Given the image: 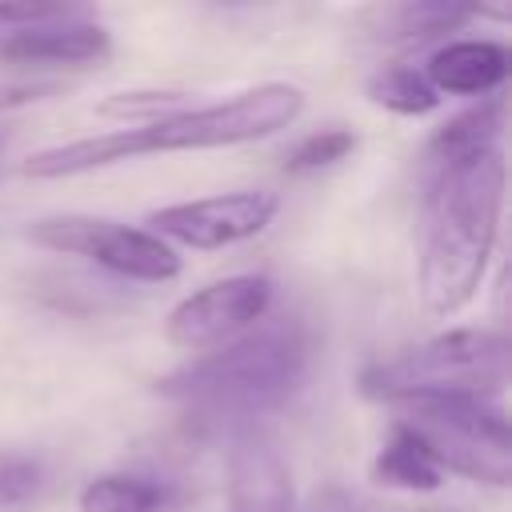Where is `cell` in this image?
I'll list each match as a JSON object with an SVG mask.
<instances>
[{
  "label": "cell",
  "instance_id": "cell-1",
  "mask_svg": "<svg viewBox=\"0 0 512 512\" xmlns=\"http://www.w3.org/2000/svg\"><path fill=\"white\" fill-rule=\"evenodd\" d=\"M504 184L500 148L432 168L416 252V292L428 316L452 320L476 300L500 240Z\"/></svg>",
  "mask_w": 512,
  "mask_h": 512
},
{
  "label": "cell",
  "instance_id": "cell-2",
  "mask_svg": "<svg viewBox=\"0 0 512 512\" xmlns=\"http://www.w3.org/2000/svg\"><path fill=\"white\" fill-rule=\"evenodd\" d=\"M300 112H304V92L296 84L264 80L236 96H224L212 104H192V108L172 112L152 124L112 128V132L40 148L20 164V172L32 180H64V176L112 168V164L156 156V152H204V148L252 144V140L292 128L300 120Z\"/></svg>",
  "mask_w": 512,
  "mask_h": 512
},
{
  "label": "cell",
  "instance_id": "cell-3",
  "mask_svg": "<svg viewBox=\"0 0 512 512\" xmlns=\"http://www.w3.org/2000/svg\"><path fill=\"white\" fill-rule=\"evenodd\" d=\"M308 356V332L296 320H260L240 340L160 376L156 392L208 416H256L304 384Z\"/></svg>",
  "mask_w": 512,
  "mask_h": 512
},
{
  "label": "cell",
  "instance_id": "cell-4",
  "mask_svg": "<svg viewBox=\"0 0 512 512\" xmlns=\"http://www.w3.org/2000/svg\"><path fill=\"white\" fill-rule=\"evenodd\" d=\"M508 336L500 328H448L400 356L376 360L360 372V392L380 404L412 396H488L508 384Z\"/></svg>",
  "mask_w": 512,
  "mask_h": 512
},
{
  "label": "cell",
  "instance_id": "cell-5",
  "mask_svg": "<svg viewBox=\"0 0 512 512\" xmlns=\"http://www.w3.org/2000/svg\"><path fill=\"white\" fill-rule=\"evenodd\" d=\"M444 476L472 484H512V436L508 416L488 396H412L392 404Z\"/></svg>",
  "mask_w": 512,
  "mask_h": 512
},
{
  "label": "cell",
  "instance_id": "cell-6",
  "mask_svg": "<svg viewBox=\"0 0 512 512\" xmlns=\"http://www.w3.org/2000/svg\"><path fill=\"white\" fill-rule=\"evenodd\" d=\"M24 236L36 248L64 252L92 260L96 268L120 276V280H140V284H164L180 276V256L172 244L152 236L148 228L120 224L108 216H84V212H56L40 216L24 228Z\"/></svg>",
  "mask_w": 512,
  "mask_h": 512
},
{
  "label": "cell",
  "instance_id": "cell-7",
  "mask_svg": "<svg viewBox=\"0 0 512 512\" xmlns=\"http://www.w3.org/2000/svg\"><path fill=\"white\" fill-rule=\"evenodd\" d=\"M272 280L264 272H236L224 280H212L172 304L164 316V340L176 352H216L232 340H240L248 328L268 320L272 312Z\"/></svg>",
  "mask_w": 512,
  "mask_h": 512
},
{
  "label": "cell",
  "instance_id": "cell-8",
  "mask_svg": "<svg viewBox=\"0 0 512 512\" xmlns=\"http://www.w3.org/2000/svg\"><path fill=\"white\" fill-rule=\"evenodd\" d=\"M280 212V196L268 188H236V192H216V196H196V200H176L156 212H148L144 228L160 236L164 244H184V248H232L252 236H260Z\"/></svg>",
  "mask_w": 512,
  "mask_h": 512
},
{
  "label": "cell",
  "instance_id": "cell-9",
  "mask_svg": "<svg viewBox=\"0 0 512 512\" xmlns=\"http://www.w3.org/2000/svg\"><path fill=\"white\" fill-rule=\"evenodd\" d=\"M112 56V32L84 12L12 28L0 36V60L12 68H92Z\"/></svg>",
  "mask_w": 512,
  "mask_h": 512
},
{
  "label": "cell",
  "instance_id": "cell-10",
  "mask_svg": "<svg viewBox=\"0 0 512 512\" xmlns=\"http://www.w3.org/2000/svg\"><path fill=\"white\" fill-rule=\"evenodd\" d=\"M228 512H296V488L276 440L240 428L228 448Z\"/></svg>",
  "mask_w": 512,
  "mask_h": 512
},
{
  "label": "cell",
  "instance_id": "cell-11",
  "mask_svg": "<svg viewBox=\"0 0 512 512\" xmlns=\"http://www.w3.org/2000/svg\"><path fill=\"white\" fill-rule=\"evenodd\" d=\"M428 76V84L436 88V96H496L512 72V52L500 40L488 36H460V40H444L440 48H432L428 64L420 68Z\"/></svg>",
  "mask_w": 512,
  "mask_h": 512
},
{
  "label": "cell",
  "instance_id": "cell-12",
  "mask_svg": "<svg viewBox=\"0 0 512 512\" xmlns=\"http://www.w3.org/2000/svg\"><path fill=\"white\" fill-rule=\"evenodd\" d=\"M500 132H504V96H484L480 104L456 112L452 120H444L424 156L432 168H444V164H456V160H468V156H480V152H492L500 148Z\"/></svg>",
  "mask_w": 512,
  "mask_h": 512
},
{
  "label": "cell",
  "instance_id": "cell-13",
  "mask_svg": "<svg viewBox=\"0 0 512 512\" xmlns=\"http://www.w3.org/2000/svg\"><path fill=\"white\" fill-rule=\"evenodd\" d=\"M368 476H372V484L396 488V492H436L448 480L436 468V460L428 456V448L420 444V436L400 420L388 424V436L376 448V456L368 464Z\"/></svg>",
  "mask_w": 512,
  "mask_h": 512
},
{
  "label": "cell",
  "instance_id": "cell-14",
  "mask_svg": "<svg viewBox=\"0 0 512 512\" xmlns=\"http://www.w3.org/2000/svg\"><path fill=\"white\" fill-rule=\"evenodd\" d=\"M172 488L140 472H100L80 488V512H160L168 508Z\"/></svg>",
  "mask_w": 512,
  "mask_h": 512
},
{
  "label": "cell",
  "instance_id": "cell-15",
  "mask_svg": "<svg viewBox=\"0 0 512 512\" xmlns=\"http://www.w3.org/2000/svg\"><path fill=\"white\" fill-rule=\"evenodd\" d=\"M476 16H484V8H476V4L412 0V4H396L392 12H384V32L380 36L388 44H428V40H440V36L464 28Z\"/></svg>",
  "mask_w": 512,
  "mask_h": 512
},
{
  "label": "cell",
  "instance_id": "cell-16",
  "mask_svg": "<svg viewBox=\"0 0 512 512\" xmlns=\"http://www.w3.org/2000/svg\"><path fill=\"white\" fill-rule=\"evenodd\" d=\"M364 96L396 116H428L440 108L436 88L428 84V76L416 64H380L368 80H364Z\"/></svg>",
  "mask_w": 512,
  "mask_h": 512
},
{
  "label": "cell",
  "instance_id": "cell-17",
  "mask_svg": "<svg viewBox=\"0 0 512 512\" xmlns=\"http://www.w3.org/2000/svg\"><path fill=\"white\" fill-rule=\"evenodd\" d=\"M360 148V136L344 124H328V128H316L308 136H300L288 152H284V172L288 176H308V172H320V168H332L340 160H348L352 152Z\"/></svg>",
  "mask_w": 512,
  "mask_h": 512
},
{
  "label": "cell",
  "instance_id": "cell-18",
  "mask_svg": "<svg viewBox=\"0 0 512 512\" xmlns=\"http://www.w3.org/2000/svg\"><path fill=\"white\" fill-rule=\"evenodd\" d=\"M192 108V96L188 92H172V88H136V92H112L108 100L96 104L100 116H112V120H124L128 128L132 124H152V120H164L172 112H184Z\"/></svg>",
  "mask_w": 512,
  "mask_h": 512
},
{
  "label": "cell",
  "instance_id": "cell-19",
  "mask_svg": "<svg viewBox=\"0 0 512 512\" xmlns=\"http://www.w3.org/2000/svg\"><path fill=\"white\" fill-rule=\"evenodd\" d=\"M36 488H40V464L20 452L0 448V508L28 500Z\"/></svg>",
  "mask_w": 512,
  "mask_h": 512
},
{
  "label": "cell",
  "instance_id": "cell-20",
  "mask_svg": "<svg viewBox=\"0 0 512 512\" xmlns=\"http://www.w3.org/2000/svg\"><path fill=\"white\" fill-rule=\"evenodd\" d=\"M56 92H60L56 80H0V116L12 112V108L40 104V100H48Z\"/></svg>",
  "mask_w": 512,
  "mask_h": 512
},
{
  "label": "cell",
  "instance_id": "cell-21",
  "mask_svg": "<svg viewBox=\"0 0 512 512\" xmlns=\"http://www.w3.org/2000/svg\"><path fill=\"white\" fill-rule=\"evenodd\" d=\"M0 148H4V136H0Z\"/></svg>",
  "mask_w": 512,
  "mask_h": 512
},
{
  "label": "cell",
  "instance_id": "cell-22",
  "mask_svg": "<svg viewBox=\"0 0 512 512\" xmlns=\"http://www.w3.org/2000/svg\"><path fill=\"white\" fill-rule=\"evenodd\" d=\"M0 32H4V28H0Z\"/></svg>",
  "mask_w": 512,
  "mask_h": 512
}]
</instances>
